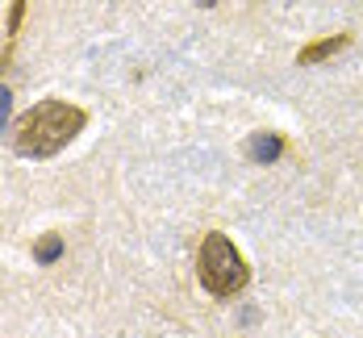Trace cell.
Returning a JSON list of instances; mask_svg holds the SVG:
<instances>
[{
  "mask_svg": "<svg viewBox=\"0 0 363 338\" xmlns=\"http://www.w3.org/2000/svg\"><path fill=\"white\" fill-rule=\"evenodd\" d=\"M88 125V113L72 101H42L13 130V150L21 159H50Z\"/></svg>",
  "mask_w": 363,
  "mask_h": 338,
  "instance_id": "6da1fadb",
  "label": "cell"
},
{
  "mask_svg": "<svg viewBox=\"0 0 363 338\" xmlns=\"http://www.w3.org/2000/svg\"><path fill=\"white\" fill-rule=\"evenodd\" d=\"M196 276H201V284H205V293H213V297H238L247 284H251V267L247 259L238 255V247L213 230V234H205L201 238V255H196Z\"/></svg>",
  "mask_w": 363,
  "mask_h": 338,
  "instance_id": "7a4b0ae2",
  "label": "cell"
},
{
  "mask_svg": "<svg viewBox=\"0 0 363 338\" xmlns=\"http://www.w3.org/2000/svg\"><path fill=\"white\" fill-rule=\"evenodd\" d=\"M351 46V34H334V38H322V42H313V46H305L301 55H296V63L301 67H313V63H322L330 55H338V50H347Z\"/></svg>",
  "mask_w": 363,
  "mask_h": 338,
  "instance_id": "3957f363",
  "label": "cell"
},
{
  "mask_svg": "<svg viewBox=\"0 0 363 338\" xmlns=\"http://www.w3.org/2000/svg\"><path fill=\"white\" fill-rule=\"evenodd\" d=\"M247 154H251L255 163H276V159L284 154V138H280V134H251Z\"/></svg>",
  "mask_w": 363,
  "mask_h": 338,
  "instance_id": "277c9868",
  "label": "cell"
},
{
  "mask_svg": "<svg viewBox=\"0 0 363 338\" xmlns=\"http://www.w3.org/2000/svg\"><path fill=\"white\" fill-rule=\"evenodd\" d=\"M59 255H63V238H59V234H42L38 247H34V259L38 263H55Z\"/></svg>",
  "mask_w": 363,
  "mask_h": 338,
  "instance_id": "5b68a950",
  "label": "cell"
},
{
  "mask_svg": "<svg viewBox=\"0 0 363 338\" xmlns=\"http://www.w3.org/2000/svg\"><path fill=\"white\" fill-rule=\"evenodd\" d=\"M9 105H13V96H9V88L0 84V134H4V125H9Z\"/></svg>",
  "mask_w": 363,
  "mask_h": 338,
  "instance_id": "8992f818",
  "label": "cell"
},
{
  "mask_svg": "<svg viewBox=\"0 0 363 338\" xmlns=\"http://www.w3.org/2000/svg\"><path fill=\"white\" fill-rule=\"evenodd\" d=\"M196 4H205V9H213V4H218V0H196Z\"/></svg>",
  "mask_w": 363,
  "mask_h": 338,
  "instance_id": "52a82bcc",
  "label": "cell"
}]
</instances>
